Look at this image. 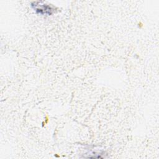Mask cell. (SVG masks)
I'll list each match as a JSON object with an SVG mask.
<instances>
[{"mask_svg":"<svg viewBox=\"0 0 159 159\" xmlns=\"http://www.w3.org/2000/svg\"><path fill=\"white\" fill-rule=\"evenodd\" d=\"M31 7L37 14L41 15H52L56 11V8L53 6L45 4L42 1H34L31 3Z\"/></svg>","mask_w":159,"mask_h":159,"instance_id":"cell-1","label":"cell"}]
</instances>
